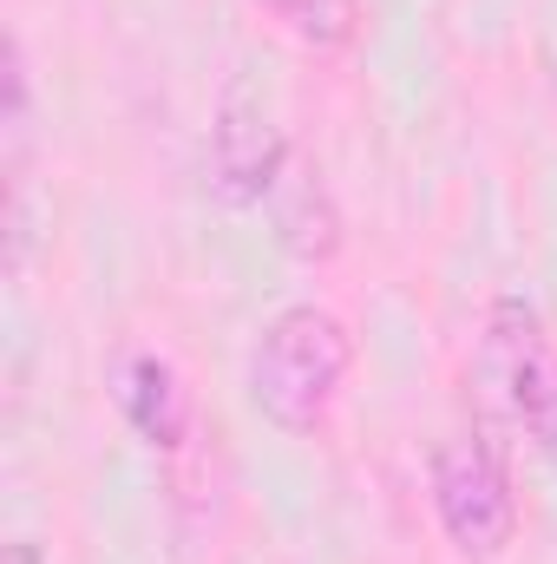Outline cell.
<instances>
[{
    "instance_id": "6da1fadb",
    "label": "cell",
    "mask_w": 557,
    "mask_h": 564,
    "mask_svg": "<svg viewBox=\"0 0 557 564\" xmlns=\"http://www.w3.org/2000/svg\"><path fill=\"white\" fill-rule=\"evenodd\" d=\"M348 361H354V341L341 315L315 302H288L263 322L250 348V401L282 433H315L348 381Z\"/></svg>"
},
{
    "instance_id": "7a4b0ae2",
    "label": "cell",
    "mask_w": 557,
    "mask_h": 564,
    "mask_svg": "<svg viewBox=\"0 0 557 564\" xmlns=\"http://www.w3.org/2000/svg\"><path fill=\"white\" fill-rule=\"evenodd\" d=\"M485 375L505 414L538 440L545 459H557V341L525 295H499L485 308Z\"/></svg>"
},
{
    "instance_id": "3957f363",
    "label": "cell",
    "mask_w": 557,
    "mask_h": 564,
    "mask_svg": "<svg viewBox=\"0 0 557 564\" xmlns=\"http://www.w3.org/2000/svg\"><path fill=\"white\" fill-rule=\"evenodd\" d=\"M288 177V139H282L276 112L263 106L256 86H230L210 112V139H204V184L223 210H256L276 197Z\"/></svg>"
},
{
    "instance_id": "277c9868",
    "label": "cell",
    "mask_w": 557,
    "mask_h": 564,
    "mask_svg": "<svg viewBox=\"0 0 557 564\" xmlns=\"http://www.w3.org/2000/svg\"><path fill=\"white\" fill-rule=\"evenodd\" d=\"M433 512L446 539L472 558H499L518 539V492L492 446L479 440H439L433 446Z\"/></svg>"
},
{
    "instance_id": "5b68a950",
    "label": "cell",
    "mask_w": 557,
    "mask_h": 564,
    "mask_svg": "<svg viewBox=\"0 0 557 564\" xmlns=\"http://www.w3.org/2000/svg\"><path fill=\"white\" fill-rule=\"evenodd\" d=\"M119 408H125V421L139 426L144 446H184V433H190V388H184V375L164 361V355H132L125 368H119Z\"/></svg>"
},
{
    "instance_id": "8992f818",
    "label": "cell",
    "mask_w": 557,
    "mask_h": 564,
    "mask_svg": "<svg viewBox=\"0 0 557 564\" xmlns=\"http://www.w3.org/2000/svg\"><path fill=\"white\" fill-rule=\"evenodd\" d=\"M276 243L295 263H328L341 250V210H335V191L321 184V171H288L276 184Z\"/></svg>"
},
{
    "instance_id": "52a82bcc",
    "label": "cell",
    "mask_w": 557,
    "mask_h": 564,
    "mask_svg": "<svg viewBox=\"0 0 557 564\" xmlns=\"http://www.w3.org/2000/svg\"><path fill=\"white\" fill-rule=\"evenodd\" d=\"M256 7L276 13L282 26L315 53H341L361 33V0H256Z\"/></svg>"
},
{
    "instance_id": "ba28073f",
    "label": "cell",
    "mask_w": 557,
    "mask_h": 564,
    "mask_svg": "<svg viewBox=\"0 0 557 564\" xmlns=\"http://www.w3.org/2000/svg\"><path fill=\"white\" fill-rule=\"evenodd\" d=\"M0 86H7V112H0V132H7V177L20 184L26 144H33V73H26L20 33H7V46H0Z\"/></svg>"
},
{
    "instance_id": "9c48e42d",
    "label": "cell",
    "mask_w": 557,
    "mask_h": 564,
    "mask_svg": "<svg viewBox=\"0 0 557 564\" xmlns=\"http://www.w3.org/2000/svg\"><path fill=\"white\" fill-rule=\"evenodd\" d=\"M0 564H46L40 558V545H33V539H13V545H7V558Z\"/></svg>"
}]
</instances>
